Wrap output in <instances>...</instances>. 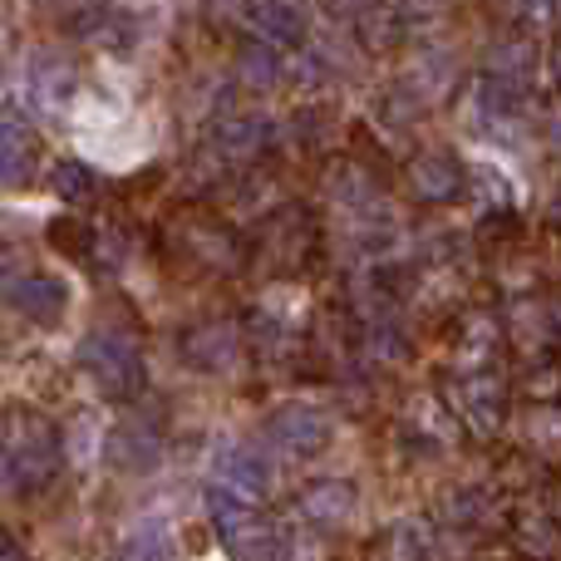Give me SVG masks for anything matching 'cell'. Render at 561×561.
Masks as SVG:
<instances>
[{
	"instance_id": "cell-17",
	"label": "cell",
	"mask_w": 561,
	"mask_h": 561,
	"mask_svg": "<svg viewBox=\"0 0 561 561\" xmlns=\"http://www.w3.org/2000/svg\"><path fill=\"white\" fill-rule=\"evenodd\" d=\"M414 183H419V193L424 197H448L458 187V173H454V163H444V158H419Z\"/></svg>"
},
{
	"instance_id": "cell-5",
	"label": "cell",
	"mask_w": 561,
	"mask_h": 561,
	"mask_svg": "<svg viewBox=\"0 0 561 561\" xmlns=\"http://www.w3.org/2000/svg\"><path fill=\"white\" fill-rule=\"evenodd\" d=\"M25 99L39 118H65L75 99V65L59 49H35L25 65Z\"/></svg>"
},
{
	"instance_id": "cell-16",
	"label": "cell",
	"mask_w": 561,
	"mask_h": 561,
	"mask_svg": "<svg viewBox=\"0 0 561 561\" xmlns=\"http://www.w3.org/2000/svg\"><path fill=\"white\" fill-rule=\"evenodd\" d=\"M330 197L345 207H375V187H369V178L359 168H335L330 173Z\"/></svg>"
},
{
	"instance_id": "cell-8",
	"label": "cell",
	"mask_w": 561,
	"mask_h": 561,
	"mask_svg": "<svg viewBox=\"0 0 561 561\" xmlns=\"http://www.w3.org/2000/svg\"><path fill=\"white\" fill-rule=\"evenodd\" d=\"M183 359L193 369H207V375H227L242 359V335H237L227 320H207V325H193L183 335Z\"/></svg>"
},
{
	"instance_id": "cell-22",
	"label": "cell",
	"mask_w": 561,
	"mask_h": 561,
	"mask_svg": "<svg viewBox=\"0 0 561 561\" xmlns=\"http://www.w3.org/2000/svg\"><path fill=\"white\" fill-rule=\"evenodd\" d=\"M517 5H523V10H533V15H542V10H547V0H517Z\"/></svg>"
},
{
	"instance_id": "cell-19",
	"label": "cell",
	"mask_w": 561,
	"mask_h": 561,
	"mask_svg": "<svg viewBox=\"0 0 561 561\" xmlns=\"http://www.w3.org/2000/svg\"><path fill=\"white\" fill-rule=\"evenodd\" d=\"M94 454H104V434H99L94 428V419H75V444H69V458H75V463H89V458Z\"/></svg>"
},
{
	"instance_id": "cell-14",
	"label": "cell",
	"mask_w": 561,
	"mask_h": 561,
	"mask_svg": "<svg viewBox=\"0 0 561 561\" xmlns=\"http://www.w3.org/2000/svg\"><path fill=\"white\" fill-rule=\"evenodd\" d=\"M178 547H173V527L168 523H144L124 537L114 561H173Z\"/></svg>"
},
{
	"instance_id": "cell-18",
	"label": "cell",
	"mask_w": 561,
	"mask_h": 561,
	"mask_svg": "<svg viewBox=\"0 0 561 561\" xmlns=\"http://www.w3.org/2000/svg\"><path fill=\"white\" fill-rule=\"evenodd\" d=\"M89 187H94L89 168H79V163H59V168H55V193H59V197L79 203V197H89Z\"/></svg>"
},
{
	"instance_id": "cell-6",
	"label": "cell",
	"mask_w": 561,
	"mask_h": 561,
	"mask_svg": "<svg viewBox=\"0 0 561 561\" xmlns=\"http://www.w3.org/2000/svg\"><path fill=\"white\" fill-rule=\"evenodd\" d=\"M207 473H213V488L237 493V497H252V503H262V497L272 493V463H266L252 444H217Z\"/></svg>"
},
{
	"instance_id": "cell-9",
	"label": "cell",
	"mask_w": 561,
	"mask_h": 561,
	"mask_svg": "<svg viewBox=\"0 0 561 561\" xmlns=\"http://www.w3.org/2000/svg\"><path fill=\"white\" fill-rule=\"evenodd\" d=\"M213 153L227 158V163H247V158H256L266 144H272V124H266L262 114H227L222 124L213 128Z\"/></svg>"
},
{
	"instance_id": "cell-10",
	"label": "cell",
	"mask_w": 561,
	"mask_h": 561,
	"mask_svg": "<svg viewBox=\"0 0 561 561\" xmlns=\"http://www.w3.org/2000/svg\"><path fill=\"white\" fill-rule=\"evenodd\" d=\"M300 517L310 527H345L355 517V488L340 483V478H320V483L300 488Z\"/></svg>"
},
{
	"instance_id": "cell-7",
	"label": "cell",
	"mask_w": 561,
	"mask_h": 561,
	"mask_svg": "<svg viewBox=\"0 0 561 561\" xmlns=\"http://www.w3.org/2000/svg\"><path fill=\"white\" fill-rule=\"evenodd\" d=\"M99 458H104L114 473H128V478L153 473V468L163 463V438L144 424H114V428H104V454Z\"/></svg>"
},
{
	"instance_id": "cell-15",
	"label": "cell",
	"mask_w": 561,
	"mask_h": 561,
	"mask_svg": "<svg viewBox=\"0 0 561 561\" xmlns=\"http://www.w3.org/2000/svg\"><path fill=\"white\" fill-rule=\"evenodd\" d=\"M237 69H242V84L247 89H276L280 84V55L266 45V39L247 45L242 59H237Z\"/></svg>"
},
{
	"instance_id": "cell-20",
	"label": "cell",
	"mask_w": 561,
	"mask_h": 561,
	"mask_svg": "<svg viewBox=\"0 0 561 561\" xmlns=\"http://www.w3.org/2000/svg\"><path fill=\"white\" fill-rule=\"evenodd\" d=\"M20 280H25V272H20V262H15V256H5V252H0V296H10V300H15Z\"/></svg>"
},
{
	"instance_id": "cell-11",
	"label": "cell",
	"mask_w": 561,
	"mask_h": 561,
	"mask_svg": "<svg viewBox=\"0 0 561 561\" xmlns=\"http://www.w3.org/2000/svg\"><path fill=\"white\" fill-rule=\"evenodd\" d=\"M247 25H252L266 45H290V39L306 35V15H300L290 0H252V5H247Z\"/></svg>"
},
{
	"instance_id": "cell-21",
	"label": "cell",
	"mask_w": 561,
	"mask_h": 561,
	"mask_svg": "<svg viewBox=\"0 0 561 561\" xmlns=\"http://www.w3.org/2000/svg\"><path fill=\"white\" fill-rule=\"evenodd\" d=\"M0 561H25V547H20L10 533H0Z\"/></svg>"
},
{
	"instance_id": "cell-1",
	"label": "cell",
	"mask_w": 561,
	"mask_h": 561,
	"mask_svg": "<svg viewBox=\"0 0 561 561\" xmlns=\"http://www.w3.org/2000/svg\"><path fill=\"white\" fill-rule=\"evenodd\" d=\"M59 434L49 419L30 414V409H10L0 419V483L20 497L45 493L59 478Z\"/></svg>"
},
{
	"instance_id": "cell-3",
	"label": "cell",
	"mask_w": 561,
	"mask_h": 561,
	"mask_svg": "<svg viewBox=\"0 0 561 561\" xmlns=\"http://www.w3.org/2000/svg\"><path fill=\"white\" fill-rule=\"evenodd\" d=\"M79 365L89 369V379L108 399H134L144 385V355L124 330H89L84 345H79Z\"/></svg>"
},
{
	"instance_id": "cell-2",
	"label": "cell",
	"mask_w": 561,
	"mask_h": 561,
	"mask_svg": "<svg viewBox=\"0 0 561 561\" xmlns=\"http://www.w3.org/2000/svg\"><path fill=\"white\" fill-rule=\"evenodd\" d=\"M213 523H217V537L227 542V552L237 561H280L286 552V537H280L276 523H266L262 513H256L252 497H237V493H222V488H213Z\"/></svg>"
},
{
	"instance_id": "cell-4",
	"label": "cell",
	"mask_w": 561,
	"mask_h": 561,
	"mask_svg": "<svg viewBox=\"0 0 561 561\" xmlns=\"http://www.w3.org/2000/svg\"><path fill=\"white\" fill-rule=\"evenodd\" d=\"M266 434H272V444L280 448L286 458H316L320 448L330 444V434H335V424H330L325 409L306 404V399H296V404H280L266 414Z\"/></svg>"
},
{
	"instance_id": "cell-13",
	"label": "cell",
	"mask_w": 561,
	"mask_h": 561,
	"mask_svg": "<svg viewBox=\"0 0 561 561\" xmlns=\"http://www.w3.org/2000/svg\"><path fill=\"white\" fill-rule=\"evenodd\" d=\"M15 306L25 310L30 320H39V325H55L69 306V290H65V280H55V276H25L15 290Z\"/></svg>"
},
{
	"instance_id": "cell-12",
	"label": "cell",
	"mask_w": 561,
	"mask_h": 561,
	"mask_svg": "<svg viewBox=\"0 0 561 561\" xmlns=\"http://www.w3.org/2000/svg\"><path fill=\"white\" fill-rule=\"evenodd\" d=\"M35 168V148H30V134L15 114H0V183L20 187Z\"/></svg>"
}]
</instances>
